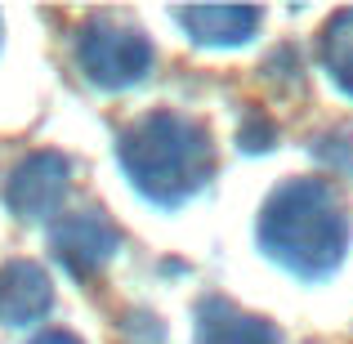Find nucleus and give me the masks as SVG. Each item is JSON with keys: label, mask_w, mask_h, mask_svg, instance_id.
Listing matches in <instances>:
<instances>
[{"label": "nucleus", "mask_w": 353, "mask_h": 344, "mask_svg": "<svg viewBox=\"0 0 353 344\" xmlns=\"http://www.w3.org/2000/svg\"><path fill=\"white\" fill-rule=\"evenodd\" d=\"M117 156H121L125 179L134 183V192L161 210H174L188 197H197L215 174L210 130L197 117L170 112V108L148 112L130 130H121Z\"/></svg>", "instance_id": "f03ea898"}, {"label": "nucleus", "mask_w": 353, "mask_h": 344, "mask_svg": "<svg viewBox=\"0 0 353 344\" xmlns=\"http://www.w3.org/2000/svg\"><path fill=\"white\" fill-rule=\"evenodd\" d=\"M54 309V282L32 259H9L0 268V322L5 327H32Z\"/></svg>", "instance_id": "423d86ee"}, {"label": "nucleus", "mask_w": 353, "mask_h": 344, "mask_svg": "<svg viewBox=\"0 0 353 344\" xmlns=\"http://www.w3.org/2000/svg\"><path fill=\"white\" fill-rule=\"evenodd\" d=\"M152 41L139 27H125L117 18H94L77 36V63L90 85L99 90H134L152 72Z\"/></svg>", "instance_id": "7ed1b4c3"}, {"label": "nucleus", "mask_w": 353, "mask_h": 344, "mask_svg": "<svg viewBox=\"0 0 353 344\" xmlns=\"http://www.w3.org/2000/svg\"><path fill=\"white\" fill-rule=\"evenodd\" d=\"M72 161L63 152H32L9 170L5 179V206L27 224H50L68 201Z\"/></svg>", "instance_id": "20e7f679"}, {"label": "nucleus", "mask_w": 353, "mask_h": 344, "mask_svg": "<svg viewBox=\"0 0 353 344\" xmlns=\"http://www.w3.org/2000/svg\"><path fill=\"white\" fill-rule=\"evenodd\" d=\"M27 344H81L72 331H41V336H32Z\"/></svg>", "instance_id": "9d476101"}, {"label": "nucleus", "mask_w": 353, "mask_h": 344, "mask_svg": "<svg viewBox=\"0 0 353 344\" xmlns=\"http://www.w3.org/2000/svg\"><path fill=\"white\" fill-rule=\"evenodd\" d=\"M179 27L192 36L197 45H246L264 23V9L255 5H197V9H174Z\"/></svg>", "instance_id": "0eeeda50"}, {"label": "nucleus", "mask_w": 353, "mask_h": 344, "mask_svg": "<svg viewBox=\"0 0 353 344\" xmlns=\"http://www.w3.org/2000/svg\"><path fill=\"white\" fill-rule=\"evenodd\" d=\"M322 72L336 81L340 94L353 99V9L331 14V23L322 27V45H318Z\"/></svg>", "instance_id": "1a4fd4ad"}, {"label": "nucleus", "mask_w": 353, "mask_h": 344, "mask_svg": "<svg viewBox=\"0 0 353 344\" xmlns=\"http://www.w3.org/2000/svg\"><path fill=\"white\" fill-rule=\"evenodd\" d=\"M353 219L327 179H286L259 210V246L304 282L331 277L349 255Z\"/></svg>", "instance_id": "f257e3e1"}, {"label": "nucleus", "mask_w": 353, "mask_h": 344, "mask_svg": "<svg viewBox=\"0 0 353 344\" xmlns=\"http://www.w3.org/2000/svg\"><path fill=\"white\" fill-rule=\"evenodd\" d=\"M197 344H282V331L268 318L237 309L228 300H201L197 304Z\"/></svg>", "instance_id": "6e6552de"}, {"label": "nucleus", "mask_w": 353, "mask_h": 344, "mask_svg": "<svg viewBox=\"0 0 353 344\" xmlns=\"http://www.w3.org/2000/svg\"><path fill=\"white\" fill-rule=\"evenodd\" d=\"M121 232L103 210H77L50 224V250L72 277H90L117 255Z\"/></svg>", "instance_id": "39448f33"}]
</instances>
